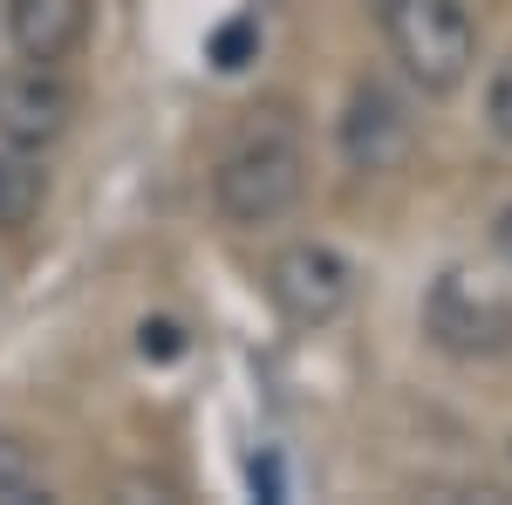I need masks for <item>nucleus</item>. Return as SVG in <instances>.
Masks as SVG:
<instances>
[{
    "label": "nucleus",
    "mask_w": 512,
    "mask_h": 505,
    "mask_svg": "<svg viewBox=\"0 0 512 505\" xmlns=\"http://www.w3.org/2000/svg\"><path fill=\"white\" fill-rule=\"evenodd\" d=\"M41 198H48V171H41L35 151H0V233H21L28 219L41 212Z\"/></svg>",
    "instance_id": "nucleus-8"
},
{
    "label": "nucleus",
    "mask_w": 512,
    "mask_h": 505,
    "mask_svg": "<svg viewBox=\"0 0 512 505\" xmlns=\"http://www.w3.org/2000/svg\"><path fill=\"white\" fill-rule=\"evenodd\" d=\"M424 335L458 362H492L512 355V301L499 287H485L472 273H437L431 301H424Z\"/></svg>",
    "instance_id": "nucleus-3"
},
{
    "label": "nucleus",
    "mask_w": 512,
    "mask_h": 505,
    "mask_svg": "<svg viewBox=\"0 0 512 505\" xmlns=\"http://www.w3.org/2000/svg\"><path fill=\"white\" fill-rule=\"evenodd\" d=\"M335 137H342L349 171L376 178V171H396V164L410 157V144H417V117H410V103H403L396 89H383V82H355Z\"/></svg>",
    "instance_id": "nucleus-6"
},
{
    "label": "nucleus",
    "mask_w": 512,
    "mask_h": 505,
    "mask_svg": "<svg viewBox=\"0 0 512 505\" xmlns=\"http://www.w3.org/2000/svg\"><path fill=\"white\" fill-rule=\"evenodd\" d=\"M7 41L21 62H69L89 41V0H7Z\"/></svg>",
    "instance_id": "nucleus-7"
},
{
    "label": "nucleus",
    "mask_w": 512,
    "mask_h": 505,
    "mask_svg": "<svg viewBox=\"0 0 512 505\" xmlns=\"http://www.w3.org/2000/svg\"><path fill=\"white\" fill-rule=\"evenodd\" d=\"M76 123V89L55 62H21L0 69V144L14 151H48Z\"/></svg>",
    "instance_id": "nucleus-5"
},
{
    "label": "nucleus",
    "mask_w": 512,
    "mask_h": 505,
    "mask_svg": "<svg viewBox=\"0 0 512 505\" xmlns=\"http://www.w3.org/2000/svg\"><path fill=\"white\" fill-rule=\"evenodd\" d=\"M308 192V151L287 130H253L212 164V205L226 226H274Z\"/></svg>",
    "instance_id": "nucleus-1"
},
{
    "label": "nucleus",
    "mask_w": 512,
    "mask_h": 505,
    "mask_svg": "<svg viewBox=\"0 0 512 505\" xmlns=\"http://www.w3.org/2000/svg\"><path fill=\"white\" fill-rule=\"evenodd\" d=\"M253 55H260V21H253V14H239V21H226V28L212 35V69H226V76L246 69Z\"/></svg>",
    "instance_id": "nucleus-10"
},
{
    "label": "nucleus",
    "mask_w": 512,
    "mask_h": 505,
    "mask_svg": "<svg viewBox=\"0 0 512 505\" xmlns=\"http://www.w3.org/2000/svg\"><path fill=\"white\" fill-rule=\"evenodd\" d=\"M492 253H499V260L512 267V205L499 212V219H492Z\"/></svg>",
    "instance_id": "nucleus-13"
},
{
    "label": "nucleus",
    "mask_w": 512,
    "mask_h": 505,
    "mask_svg": "<svg viewBox=\"0 0 512 505\" xmlns=\"http://www.w3.org/2000/svg\"><path fill=\"white\" fill-rule=\"evenodd\" d=\"M267 301L294 328H328L355 301V267L321 239H294L267 260Z\"/></svg>",
    "instance_id": "nucleus-4"
},
{
    "label": "nucleus",
    "mask_w": 512,
    "mask_h": 505,
    "mask_svg": "<svg viewBox=\"0 0 512 505\" xmlns=\"http://www.w3.org/2000/svg\"><path fill=\"white\" fill-rule=\"evenodd\" d=\"M485 123H492V137L512 144V55L492 69V82H485Z\"/></svg>",
    "instance_id": "nucleus-11"
},
{
    "label": "nucleus",
    "mask_w": 512,
    "mask_h": 505,
    "mask_svg": "<svg viewBox=\"0 0 512 505\" xmlns=\"http://www.w3.org/2000/svg\"><path fill=\"white\" fill-rule=\"evenodd\" d=\"M137 349L151 355V362H171V355L185 349V328H178V321H144V328H137Z\"/></svg>",
    "instance_id": "nucleus-12"
},
{
    "label": "nucleus",
    "mask_w": 512,
    "mask_h": 505,
    "mask_svg": "<svg viewBox=\"0 0 512 505\" xmlns=\"http://www.w3.org/2000/svg\"><path fill=\"white\" fill-rule=\"evenodd\" d=\"M383 41L424 96H451L478 62V28L465 0H383Z\"/></svg>",
    "instance_id": "nucleus-2"
},
{
    "label": "nucleus",
    "mask_w": 512,
    "mask_h": 505,
    "mask_svg": "<svg viewBox=\"0 0 512 505\" xmlns=\"http://www.w3.org/2000/svg\"><path fill=\"white\" fill-rule=\"evenodd\" d=\"M41 499V458L28 437L0 430V505H28Z\"/></svg>",
    "instance_id": "nucleus-9"
}]
</instances>
